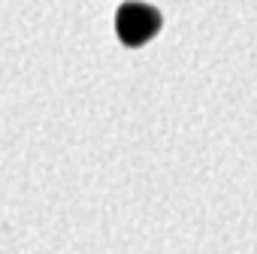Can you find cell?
Instances as JSON below:
<instances>
[{"instance_id":"cell-1","label":"cell","mask_w":257,"mask_h":254,"mask_svg":"<svg viewBox=\"0 0 257 254\" xmlns=\"http://www.w3.org/2000/svg\"><path fill=\"white\" fill-rule=\"evenodd\" d=\"M158 31H161V13L149 4L131 0V4H121V10L115 13V34L131 49L146 46Z\"/></svg>"}]
</instances>
